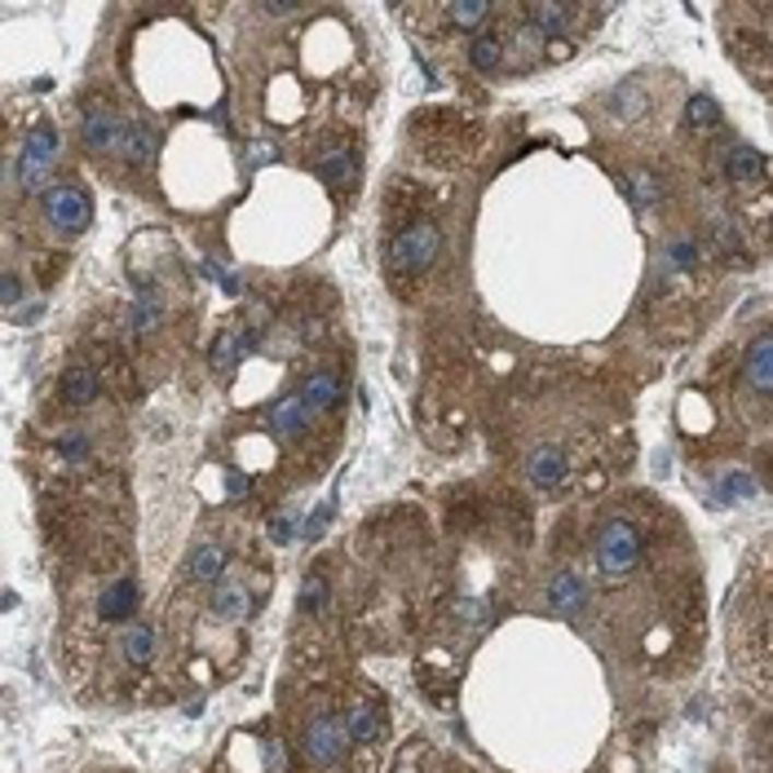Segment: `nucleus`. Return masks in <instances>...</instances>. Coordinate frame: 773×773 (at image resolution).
Listing matches in <instances>:
<instances>
[{
	"label": "nucleus",
	"mask_w": 773,
	"mask_h": 773,
	"mask_svg": "<svg viewBox=\"0 0 773 773\" xmlns=\"http://www.w3.org/2000/svg\"><path fill=\"white\" fill-rule=\"evenodd\" d=\"M155 129L151 125H138V120H129V133H125V151H120V160L125 164H151L155 160Z\"/></svg>",
	"instance_id": "412c9836"
},
{
	"label": "nucleus",
	"mask_w": 773,
	"mask_h": 773,
	"mask_svg": "<svg viewBox=\"0 0 773 773\" xmlns=\"http://www.w3.org/2000/svg\"><path fill=\"white\" fill-rule=\"evenodd\" d=\"M725 177H729V181H738V186H756V181H764V177H769V160H764L756 147L734 142V147L725 151Z\"/></svg>",
	"instance_id": "ddd939ff"
},
{
	"label": "nucleus",
	"mask_w": 773,
	"mask_h": 773,
	"mask_svg": "<svg viewBox=\"0 0 773 773\" xmlns=\"http://www.w3.org/2000/svg\"><path fill=\"white\" fill-rule=\"evenodd\" d=\"M491 14H495V5H487V0H460V5L447 10V19H452L460 32H487Z\"/></svg>",
	"instance_id": "b1692460"
},
{
	"label": "nucleus",
	"mask_w": 773,
	"mask_h": 773,
	"mask_svg": "<svg viewBox=\"0 0 773 773\" xmlns=\"http://www.w3.org/2000/svg\"><path fill=\"white\" fill-rule=\"evenodd\" d=\"M292 535H296V513H279L274 526H270V539L274 543H292Z\"/></svg>",
	"instance_id": "473e14b6"
},
{
	"label": "nucleus",
	"mask_w": 773,
	"mask_h": 773,
	"mask_svg": "<svg viewBox=\"0 0 773 773\" xmlns=\"http://www.w3.org/2000/svg\"><path fill=\"white\" fill-rule=\"evenodd\" d=\"M208 606H212V614H216L221 623H244V619L253 614V588H248L244 579H226V584L212 588Z\"/></svg>",
	"instance_id": "9b49d317"
},
{
	"label": "nucleus",
	"mask_w": 773,
	"mask_h": 773,
	"mask_svg": "<svg viewBox=\"0 0 773 773\" xmlns=\"http://www.w3.org/2000/svg\"><path fill=\"white\" fill-rule=\"evenodd\" d=\"M125 133H129V120H120L110 106H89L84 110V125H80V138L89 151L97 155H120L125 151Z\"/></svg>",
	"instance_id": "423d86ee"
},
{
	"label": "nucleus",
	"mask_w": 773,
	"mask_h": 773,
	"mask_svg": "<svg viewBox=\"0 0 773 773\" xmlns=\"http://www.w3.org/2000/svg\"><path fill=\"white\" fill-rule=\"evenodd\" d=\"M641 566V526L628 517H610L597 535V571L610 579H623Z\"/></svg>",
	"instance_id": "f257e3e1"
},
{
	"label": "nucleus",
	"mask_w": 773,
	"mask_h": 773,
	"mask_svg": "<svg viewBox=\"0 0 773 773\" xmlns=\"http://www.w3.org/2000/svg\"><path fill=\"white\" fill-rule=\"evenodd\" d=\"M120 654L129 668H147V663L155 658V628L151 623H129L125 636H120Z\"/></svg>",
	"instance_id": "aec40b11"
},
{
	"label": "nucleus",
	"mask_w": 773,
	"mask_h": 773,
	"mask_svg": "<svg viewBox=\"0 0 773 773\" xmlns=\"http://www.w3.org/2000/svg\"><path fill=\"white\" fill-rule=\"evenodd\" d=\"M668 261H672V266H694V261H699L694 239H677V244L668 248Z\"/></svg>",
	"instance_id": "2f4dec72"
},
{
	"label": "nucleus",
	"mask_w": 773,
	"mask_h": 773,
	"mask_svg": "<svg viewBox=\"0 0 773 773\" xmlns=\"http://www.w3.org/2000/svg\"><path fill=\"white\" fill-rule=\"evenodd\" d=\"M54 452H58L67 465H84V460L93 456V437L80 433V429H71V433H62V437L54 442Z\"/></svg>",
	"instance_id": "cd10ccee"
},
{
	"label": "nucleus",
	"mask_w": 773,
	"mask_h": 773,
	"mask_svg": "<svg viewBox=\"0 0 773 773\" xmlns=\"http://www.w3.org/2000/svg\"><path fill=\"white\" fill-rule=\"evenodd\" d=\"M686 125H690V129H716V125H721V106H716V97H707V93L690 97V106H686Z\"/></svg>",
	"instance_id": "c85d7f7f"
},
{
	"label": "nucleus",
	"mask_w": 773,
	"mask_h": 773,
	"mask_svg": "<svg viewBox=\"0 0 773 773\" xmlns=\"http://www.w3.org/2000/svg\"><path fill=\"white\" fill-rule=\"evenodd\" d=\"M186 575L195 584H221V575H226V548H221V543H199L190 552V562H186Z\"/></svg>",
	"instance_id": "6ab92c4d"
},
{
	"label": "nucleus",
	"mask_w": 773,
	"mask_h": 773,
	"mask_svg": "<svg viewBox=\"0 0 773 773\" xmlns=\"http://www.w3.org/2000/svg\"><path fill=\"white\" fill-rule=\"evenodd\" d=\"M764 478H769V482H773V456H769V460H764Z\"/></svg>",
	"instance_id": "4c0bfd02"
},
{
	"label": "nucleus",
	"mask_w": 773,
	"mask_h": 773,
	"mask_svg": "<svg viewBox=\"0 0 773 773\" xmlns=\"http://www.w3.org/2000/svg\"><path fill=\"white\" fill-rule=\"evenodd\" d=\"M742 376L756 394H773V331H764V337L751 341L747 350V363H742Z\"/></svg>",
	"instance_id": "dca6fc26"
},
{
	"label": "nucleus",
	"mask_w": 773,
	"mask_h": 773,
	"mask_svg": "<svg viewBox=\"0 0 773 773\" xmlns=\"http://www.w3.org/2000/svg\"><path fill=\"white\" fill-rule=\"evenodd\" d=\"M327 513H331V508L323 504V508H318V513L305 522V530H301V535H305V539H318V535H323V526H327Z\"/></svg>",
	"instance_id": "f704fd0d"
},
{
	"label": "nucleus",
	"mask_w": 773,
	"mask_h": 773,
	"mask_svg": "<svg viewBox=\"0 0 773 773\" xmlns=\"http://www.w3.org/2000/svg\"><path fill=\"white\" fill-rule=\"evenodd\" d=\"M327 606V579L323 575H309L301 584V610H323Z\"/></svg>",
	"instance_id": "7c9ffc66"
},
{
	"label": "nucleus",
	"mask_w": 773,
	"mask_h": 773,
	"mask_svg": "<svg viewBox=\"0 0 773 773\" xmlns=\"http://www.w3.org/2000/svg\"><path fill=\"white\" fill-rule=\"evenodd\" d=\"M610 110H614L619 120H641L645 116V93L632 89V84H623V89L610 93Z\"/></svg>",
	"instance_id": "c756f323"
},
{
	"label": "nucleus",
	"mask_w": 773,
	"mask_h": 773,
	"mask_svg": "<svg viewBox=\"0 0 773 773\" xmlns=\"http://www.w3.org/2000/svg\"><path fill=\"white\" fill-rule=\"evenodd\" d=\"M54 164H58V133L54 129L27 133L23 155H19V186L23 190H45L49 177H54Z\"/></svg>",
	"instance_id": "39448f33"
},
{
	"label": "nucleus",
	"mask_w": 773,
	"mask_h": 773,
	"mask_svg": "<svg viewBox=\"0 0 773 773\" xmlns=\"http://www.w3.org/2000/svg\"><path fill=\"white\" fill-rule=\"evenodd\" d=\"M160 318H164V301H160V292H155V288H142L138 301H133V309H129V327L138 331V337H147L151 327H160Z\"/></svg>",
	"instance_id": "4be33fe9"
},
{
	"label": "nucleus",
	"mask_w": 773,
	"mask_h": 773,
	"mask_svg": "<svg viewBox=\"0 0 773 773\" xmlns=\"http://www.w3.org/2000/svg\"><path fill=\"white\" fill-rule=\"evenodd\" d=\"M257 345V327H226L221 337L212 341V350H208V367L216 372V376H226V372H235V363L248 354Z\"/></svg>",
	"instance_id": "6e6552de"
},
{
	"label": "nucleus",
	"mask_w": 773,
	"mask_h": 773,
	"mask_svg": "<svg viewBox=\"0 0 773 773\" xmlns=\"http://www.w3.org/2000/svg\"><path fill=\"white\" fill-rule=\"evenodd\" d=\"M138 579H116V584H106L102 597H97V614L102 623H125L133 610H138Z\"/></svg>",
	"instance_id": "2eb2a0df"
},
{
	"label": "nucleus",
	"mask_w": 773,
	"mask_h": 773,
	"mask_svg": "<svg viewBox=\"0 0 773 773\" xmlns=\"http://www.w3.org/2000/svg\"><path fill=\"white\" fill-rule=\"evenodd\" d=\"M628 190H632V203H636L641 212H654V208H658V199H663V186H658V177H654L649 168H632Z\"/></svg>",
	"instance_id": "a878e982"
},
{
	"label": "nucleus",
	"mask_w": 773,
	"mask_h": 773,
	"mask_svg": "<svg viewBox=\"0 0 773 773\" xmlns=\"http://www.w3.org/2000/svg\"><path fill=\"white\" fill-rule=\"evenodd\" d=\"M566 473H571V456H566L562 447H539V452H530V460H526V478H530V487H539V491H558V487L566 482Z\"/></svg>",
	"instance_id": "1a4fd4ad"
},
{
	"label": "nucleus",
	"mask_w": 773,
	"mask_h": 773,
	"mask_svg": "<svg viewBox=\"0 0 773 773\" xmlns=\"http://www.w3.org/2000/svg\"><path fill=\"white\" fill-rule=\"evenodd\" d=\"M40 212H45V221H49L58 235H80L89 226V216H93V203H89V195L80 186L54 181L45 190V199H40Z\"/></svg>",
	"instance_id": "7ed1b4c3"
},
{
	"label": "nucleus",
	"mask_w": 773,
	"mask_h": 773,
	"mask_svg": "<svg viewBox=\"0 0 773 773\" xmlns=\"http://www.w3.org/2000/svg\"><path fill=\"white\" fill-rule=\"evenodd\" d=\"M571 5H530L526 10V19H530V27L539 32V36H562L566 27H571Z\"/></svg>",
	"instance_id": "5701e85b"
},
{
	"label": "nucleus",
	"mask_w": 773,
	"mask_h": 773,
	"mask_svg": "<svg viewBox=\"0 0 773 773\" xmlns=\"http://www.w3.org/2000/svg\"><path fill=\"white\" fill-rule=\"evenodd\" d=\"M548 610L552 614H562V619H575V614H584V606H588V584L575 575V571H558L548 579Z\"/></svg>",
	"instance_id": "0eeeda50"
},
{
	"label": "nucleus",
	"mask_w": 773,
	"mask_h": 773,
	"mask_svg": "<svg viewBox=\"0 0 773 773\" xmlns=\"http://www.w3.org/2000/svg\"><path fill=\"white\" fill-rule=\"evenodd\" d=\"M102 385H106L102 372L89 367V363H71V367L62 372V398H67L71 407H89V402H97Z\"/></svg>",
	"instance_id": "a211bd4d"
},
{
	"label": "nucleus",
	"mask_w": 773,
	"mask_h": 773,
	"mask_svg": "<svg viewBox=\"0 0 773 773\" xmlns=\"http://www.w3.org/2000/svg\"><path fill=\"white\" fill-rule=\"evenodd\" d=\"M314 173H318L331 190H345V186H354L359 155H354L350 147H323V151L314 155Z\"/></svg>",
	"instance_id": "f8f14e48"
},
{
	"label": "nucleus",
	"mask_w": 773,
	"mask_h": 773,
	"mask_svg": "<svg viewBox=\"0 0 773 773\" xmlns=\"http://www.w3.org/2000/svg\"><path fill=\"white\" fill-rule=\"evenodd\" d=\"M301 10H305V5H279V0H270V5H266L270 19H296Z\"/></svg>",
	"instance_id": "c9c22d12"
},
{
	"label": "nucleus",
	"mask_w": 773,
	"mask_h": 773,
	"mask_svg": "<svg viewBox=\"0 0 773 773\" xmlns=\"http://www.w3.org/2000/svg\"><path fill=\"white\" fill-rule=\"evenodd\" d=\"M721 491H725V504H751V500L760 495V482H756V473H747V469H729V473L721 478Z\"/></svg>",
	"instance_id": "bb28decb"
},
{
	"label": "nucleus",
	"mask_w": 773,
	"mask_h": 773,
	"mask_svg": "<svg viewBox=\"0 0 773 773\" xmlns=\"http://www.w3.org/2000/svg\"><path fill=\"white\" fill-rule=\"evenodd\" d=\"M19 274H5V309H19Z\"/></svg>",
	"instance_id": "e433bc0d"
},
{
	"label": "nucleus",
	"mask_w": 773,
	"mask_h": 773,
	"mask_svg": "<svg viewBox=\"0 0 773 773\" xmlns=\"http://www.w3.org/2000/svg\"><path fill=\"white\" fill-rule=\"evenodd\" d=\"M469 62L478 67V71H491V67H500L504 62V40H500V32H478L473 36V45H469Z\"/></svg>",
	"instance_id": "393cba45"
},
{
	"label": "nucleus",
	"mask_w": 773,
	"mask_h": 773,
	"mask_svg": "<svg viewBox=\"0 0 773 773\" xmlns=\"http://www.w3.org/2000/svg\"><path fill=\"white\" fill-rule=\"evenodd\" d=\"M266 760H270L274 773H288V751H283V742H266Z\"/></svg>",
	"instance_id": "72a5a7b5"
},
{
	"label": "nucleus",
	"mask_w": 773,
	"mask_h": 773,
	"mask_svg": "<svg viewBox=\"0 0 773 773\" xmlns=\"http://www.w3.org/2000/svg\"><path fill=\"white\" fill-rule=\"evenodd\" d=\"M341 721H345V729H350L354 742H380V738H385V712H380L376 703H367V699L345 703Z\"/></svg>",
	"instance_id": "4468645a"
},
{
	"label": "nucleus",
	"mask_w": 773,
	"mask_h": 773,
	"mask_svg": "<svg viewBox=\"0 0 773 773\" xmlns=\"http://www.w3.org/2000/svg\"><path fill=\"white\" fill-rule=\"evenodd\" d=\"M301 398H305L309 415H327V411H337V407H341V398H345V385H341V376H331V372H318V376H309V380L301 385Z\"/></svg>",
	"instance_id": "f3484780"
},
{
	"label": "nucleus",
	"mask_w": 773,
	"mask_h": 773,
	"mask_svg": "<svg viewBox=\"0 0 773 773\" xmlns=\"http://www.w3.org/2000/svg\"><path fill=\"white\" fill-rule=\"evenodd\" d=\"M350 729H345V721L341 716H314L309 725H305V734H301V751H305V760L309 764H341L345 760V751H350Z\"/></svg>",
	"instance_id": "20e7f679"
},
{
	"label": "nucleus",
	"mask_w": 773,
	"mask_h": 773,
	"mask_svg": "<svg viewBox=\"0 0 773 773\" xmlns=\"http://www.w3.org/2000/svg\"><path fill=\"white\" fill-rule=\"evenodd\" d=\"M270 433L279 437V442H296L305 429H309V407H305V398H301V389L296 394H288V398H279L274 407H270Z\"/></svg>",
	"instance_id": "9d476101"
},
{
	"label": "nucleus",
	"mask_w": 773,
	"mask_h": 773,
	"mask_svg": "<svg viewBox=\"0 0 773 773\" xmlns=\"http://www.w3.org/2000/svg\"><path fill=\"white\" fill-rule=\"evenodd\" d=\"M437 248H442L437 226H429V221H415V226H407L402 235H394V244H389V270H394L398 279H420V274L437 261Z\"/></svg>",
	"instance_id": "f03ea898"
}]
</instances>
